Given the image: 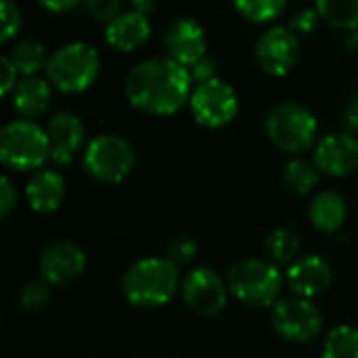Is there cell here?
Returning a JSON list of instances; mask_svg holds the SVG:
<instances>
[{
  "label": "cell",
  "mask_w": 358,
  "mask_h": 358,
  "mask_svg": "<svg viewBox=\"0 0 358 358\" xmlns=\"http://www.w3.org/2000/svg\"><path fill=\"white\" fill-rule=\"evenodd\" d=\"M124 92L128 103L143 113L172 115L189 103L193 78L189 67L172 57H151L128 71Z\"/></svg>",
  "instance_id": "cell-1"
},
{
  "label": "cell",
  "mask_w": 358,
  "mask_h": 358,
  "mask_svg": "<svg viewBox=\"0 0 358 358\" xmlns=\"http://www.w3.org/2000/svg\"><path fill=\"white\" fill-rule=\"evenodd\" d=\"M180 271L170 258H141L122 277V294L136 308H159L180 289Z\"/></svg>",
  "instance_id": "cell-2"
},
{
  "label": "cell",
  "mask_w": 358,
  "mask_h": 358,
  "mask_svg": "<svg viewBox=\"0 0 358 358\" xmlns=\"http://www.w3.org/2000/svg\"><path fill=\"white\" fill-rule=\"evenodd\" d=\"M101 71V59L92 44L88 42H69L59 46L46 63V80L52 88L76 94L88 90Z\"/></svg>",
  "instance_id": "cell-3"
},
{
  "label": "cell",
  "mask_w": 358,
  "mask_h": 358,
  "mask_svg": "<svg viewBox=\"0 0 358 358\" xmlns=\"http://www.w3.org/2000/svg\"><path fill=\"white\" fill-rule=\"evenodd\" d=\"M229 292L248 306L266 308L279 302L283 275L273 260L243 258L227 273Z\"/></svg>",
  "instance_id": "cell-4"
},
{
  "label": "cell",
  "mask_w": 358,
  "mask_h": 358,
  "mask_svg": "<svg viewBox=\"0 0 358 358\" xmlns=\"http://www.w3.org/2000/svg\"><path fill=\"white\" fill-rule=\"evenodd\" d=\"M0 159L6 168L19 172H36L50 159V143L46 128L34 120H13L0 130Z\"/></svg>",
  "instance_id": "cell-5"
},
{
  "label": "cell",
  "mask_w": 358,
  "mask_h": 358,
  "mask_svg": "<svg viewBox=\"0 0 358 358\" xmlns=\"http://www.w3.org/2000/svg\"><path fill=\"white\" fill-rule=\"evenodd\" d=\"M268 141L283 153L296 155L310 149L317 141V117L300 103L285 101L275 105L264 122Z\"/></svg>",
  "instance_id": "cell-6"
},
{
  "label": "cell",
  "mask_w": 358,
  "mask_h": 358,
  "mask_svg": "<svg viewBox=\"0 0 358 358\" xmlns=\"http://www.w3.org/2000/svg\"><path fill=\"white\" fill-rule=\"evenodd\" d=\"M134 147L117 134H99L84 149V170L103 185L124 182L134 170Z\"/></svg>",
  "instance_id": "cell-7"
},
{
  "label": "cell",
  "mask_w": 358,
  "mask_h": 358,
  "mask_svg": "<svg viewBox=\"0 0 358 358\" xmlns=\"http://www.w3.org/2000/svg\"><path fill=\"white\" fill-rule=\"evenodd\" d=\"M189 107L199 126L222 128L235 120L239 111V99L231 84L220 78H212L193 88Z\"/></svg>",
  "instance_id": "cell-8"
},
{
  "label": "cell",
  "mask_w": 358,
  "mask_h": 358,
  "mask_svg": "<svg viewBox=\"0 0 358 358\" xmlns=\"http://www.w3.org/2000/svg\"><path fill=\"white\" fill-rule=\"evenodd\" d=\"M273 329L292 344H308L323 329V315L308 298H285L273 306Z\"/></svg>",
  "instance_id": "cell-9"
},
{
  "label": "cell",
  "mask_w": 358,
  "mask_h": 358,
  "mask_svg": "<svg viewBox=\"0 0 358 358\" xmlns=\"http://www.w3.org/2000/svg\"><path fill=\"white\" fill-rule=\"evenodd\" d=\"M254 55L264 73L275 78L287 76L300 59L298 34L285 25H275L258 38Z\"/></svg>",
  "instance_id": "cell-10"
},
{
  "label": "cell",
  "mask_w": 358,
  "mask_h": 358,
  "mask_svg": "<svg viewBox=\"0 0 358 358\" xmlns=\"http://www.w3.org/2000/svg\"><path fill=\"white\" fill-rule=\"evenodd\" d=\"M180 294L185 304L193 313L201 317H214L224 310L231 292H229V283L216 271L201 266L185 277L180 285Z\"/></svg>",
  "instance_id": "cell-11"
},
{
  "label": "cell",
  "mask_w": 358,
  "mask_h": 358,
  "mask_svg": "<svg viewBox=\"0 0 358 358\" xmlns=\"http://www.w3.org/2000/svg\"><path fill=\"white\" fill-rule=\"evenodd\" d=\"M38 268L48 285H67L84 273L86 254L73 241H57L42 252Z\"/></svg>",
  "instance_id": "cell-12"
},
{
  "label": "cell",
  "mask_w": 358,
  "mask_h": 358,
  "mask_svg": "<svg viewBox=\"0 0 358 358\" xmlns=\"http://www.w3.org/2000/svg\"><path fill=\"white\" fill-rule=\"evenodd\" d=\"M315 164L323 174L348 176L358 170V138L352 132L325 134L315 145Z\"/></svg>",
  "instance_id": "cell-13"
},
{
  "label": "cell",
  "mask_w": 358,
  "mask_h": 358,
  "mask_svg": "<svg viewBox=\"0 0 358 358\" xmlns=\"http://www.w3.org/2000/svg\"><path fill=\"white\" fill-rule=\"evenodd\" d=\"M46 134L50 143V159L57 166L71 164L86 141V128L71 111L55 113L46 124Z\"/></svg>",
  "instance_id": "cell-14"
},
{
  "label": "cell",
  "mask_w": 358,
  "mask_h": 358,
  "mask_svg": "<svg viewBox=\"0 0 358 358\" xmlns=\"http://www.w3.org/2000/svg\"><path fill=\"white\" fill-rule=\"evenodd\" d=\"M164 44L168 50V57H172L174 61H178L187 67H191L195 61L206 57V48H208L203 27L191 17L174 19L166 27Z\"/></svg>",
  "instance_id": "cell-15"
},
{
  "label": "cell",
  "mask_w": 358,
  "mask_h": 358,
  "mask_svg": "<svg viewBox=\"0 0 358 358\" xmlns=\"http://www.w3.org/2000/svg\"><path fill=\"white\" fill-rule=\"evenodd\" d=\"M285 281L296 296L313 300L329 289L334 271L331 264L321 256H302L287 266Z\"/></svg>",
  "instance_id": "cell-16"
},
{
  "label": "cell",
  "mask_w": 358,
  "mask_h": 358,
  "mask_svg": "<svg viewBox=\"0 0 358 358\" xmlns=\"http://www.w3.org/2000/svg\"><path fill=\"white\" fill-rule=\"evenodd\" d=\"M151 36V23L147 15L128 10L120 13L115 19H111L105 25V40L113 50L120 52H132L141 48Z\"/></svg>",
  "instance_id": "cell-17"
},
{
  "label": "cell",
  "mask_w": 358,
  "mask_h": 358,
  "mask_svg": "<svg viewBox=\"0 0 358 358\" xmlns=\"http://www.w3.org/2000/svg\"><path fill=\"white\" fill-rule=\"evenodd\" d=\"M50 101H52V84L38 76H23L10 92L13 109L25 120L44 115L46 109L50 107Z\"/></svg>",
  "instance_id": "cell-18"
},
{
  "label": "cell",
  "mask_w": 358,
  "mask_h": 358,
  "mask_svg": "<svg viewBox=\"0 0 358 358\" xmlns=\"http://www.w3.org/2000/svg\"><path fill=\"white\" fill-rule=\"evenodd\" d=\"M27 203L38 214L57 212L65 199V178L57 170H36L25 187Z\"/></svg>",
  "instance_id": "cell-19"
},
{
  "label": "cell",
  "mask_w": 358,
  "mask_h": 358,
  "mask_svg": "<svg viewBox=\"0 0 358 358\" xmlns=\"http://www.w3.org/2000/svg\"><path fill=\"white\" fill-rule=\"evenodd\" d=\"M348 206L338 191H323L313 197L308 208V218L315 229L323 233H336L346 222Z\"/></svg>",
  "instance_id": "cell-20"
},
{
  "label": "cell",
  "mask_w": 358,
  "mask_h": 358,
  "mask_svg": "<svg viewBox=\"0 0 358 358\" xmlns=\"http://www.w3.org/2000/svg\"><path fill=\"white\" fill-rule=\"evenodd\" d=\"M321 178V170L315 164V159H304V157H294L285 164L283 168V185L296 193V195H306L310 193Z\"/></svg>",
  "instance_id": "cell-21"
},
{
  "label": "cell",
  "mask_w": 358,
  "mask_h": 358,
  "mask_svg": "<svg viewBox=\"0 0 358 358\" xmlns=\"http://www.w3.org/2000/svg\"><path fill=\"white\" fill-rule=\"evenodd\" d=\"M315 8L331 27L358 29V0H315Z\"/></svg>",
  "instance_id": "cell-22"
},
{
  "label": "cell",
  "mask_w": 358,
  "mask_h": 358,
  "mask_svg": "<svg viewBox=\"0 0 358 358\" xmlns=\"http://www.w3.org/2000/svg\"><path fill=\"white\" fill-rule=\"evenodd\" d=\"M8 59L23 76H36L40 69H46L48 63L46 48L36 40H19L17 44H13V48L8 50Z\"/></svg>",
  "instance_id": "cell-23"
},
{
  "label": "cell",
  "mask_w": 358,
  "mask_h": 358,
  "mask_svg": "<svg viewBox=\"0 0 358 358\" xmlns=\"http://www.w3.org/2000/svg\"><path fill=\"white\" fill-rule=\"evenodd\" d=\"M266 254L268 260H273L277 266H289L298 260L300 254V237L289 229H275L266 237Z\"/></svg>",
  "instance_id": "cell-24"
},
{
  "label": "cell",
  "mask_w": 358,
  "mask_h": 358,
  "mask_svg": "<svg viewBox=\"0 0 358 358\" xmlns=\"http://www.w3.org/2000/svg\"><path fill=\"white\" fill-rule=\"evenodd\" d=\"M323 358H358V329L352 325L334 327L323 344Z\"/></svg>",
  "instance_id": "cell-25"
},
{
  "label": "cell",
  "mask_w": 358,
  "mask_h": 358,
  "mask_svg": "<svg viewBox=\"0 0 358 358\" xmlns=\"http://www.w3.org/2000/svg\"><path fill=\"white\" fill-rule=\"evenodd\" d=\"M237 13L252 23L275 21L283 10L287 0H233Z\"/></svg>",
  "instance_id": "cell-26"
},
{
  "label": "cell",
  "mask_w": 358,
  "mask_h": 358,
  "mask_svg": "<svg viewBox=\"0 0 358 358\" xmlns=\"http://www.w3.org/2000/svg\"><path fill=\"white\" fill-rule=\"evenodd\" d=\"M50 300V292H48V283L42 281H29L23 289H21V306L27 313H38L42 310Z\"/></svg>",
  "instance_id": "cell-27"
},
{
  "label": "cell",
  "mask_w": 358,
  "mask_h": 358,
  "mask_svg": "<svg viewBox=\"0 0 358 358\" xmlns=\"http://www.w3.org/2000/svg\"><path fill=\"white\" fill-rule=\"evenodd\" d=\"M195 256H197V241L189 235L174 237L166 248V258H170L176 266L189 264Z\"/></svg>",
  "instance_id": "cell-28"
},
{
  "label": "cell",
  "mask_w": 358,
  "mask_h": 358,
  "mask_svg": "<svg viewBox=\"0 0 358 358\" xmlns=\"http://www.w3.org/2000/svg\"><path fill=\"white\" fill-rule=\"evenodd\" d=\"M0 15H2V34L0 42H8L17 36L21 27V10L13 0H0Z\"/></svg>",
  "instance_id": "cell-29"
},
{
  "label": "cell",
  "mask_w": 358,
  "mask_h": 358,
  "mask_svg": "<svg viewBox=\"0 0 358 358\" xmlns=\"http://www.w3.org/2000/svg\"><path fill=\"white\" fill-rule=\"evenodd\" d=\"M84 8L94 21L109 23L122 13V0H84Z\"/></svg>",
  "instance_id": "cell-30"
},
{
  "label": "cell",
  "mask_w": 358,
  "mask_h": 358,
  "mask_svg": "<svg viewBox=\"0 0 358 358\" xmlns=\"http://www.w3.org/2000/svg\"><path fill=\"white\" fill-rule=\"evenodd\" d=\"M319 19H321V15H319L317 8H304V10H300V13H296L292 17L287 27L294 29L296 34H313L317 23H319Z\"/></svg>",
  "instance_id": "cell-31"
},
{
  "label": "cell",
  "mask_w": 358,
  "mask_h": 358,
  "mask_svg": "<svg viewBox=\"0 0 358 358\" xmlns=\"http://www.w3.org/2000/svg\"><path fill=\"white\" fill-rule=\"evenodd\" d=\"M17 206V189L8 176L0 178V216H8Z\"/></svg>",
  "instance_id": "cell-32"
},
{
  "label": "cell",
  "mask_w": 358,
  "mask_h": 358,
  "mask_svg": "<svg viewBox=\"0 0 358 358\" xmlns=\"http://www.w3.org/2000/svg\"><path fill=\"white\" fill-rule=\"evenodd\" d=\"M189 71H191L193 82H195V84H201V82H208V80L216 78V63L206 55V57H201L199 61H195V63L189 67Z\"/></svg>",
  "instance_id": "cell-33"
},
{
  "label": "cell",
  "mask_w": 358,
  "mask_h": 358,
  "mask_svg": "<svg viewBox=\"0 0 358 358\" xmlns=\"http://www.w3.org/2000/svg\"><path fill=\"white\" fill-rule=\"evenodd\" d=\"M0 69H2V82H0V94L2 96H8L17 84V67L13 65V61L8 59V55H2L0 57Z\"/></svg>",
  "instance_id": "cell-34"
},
{
  "label": "cell",
  "mask_w": 358,
  "mask_h": 358,
  "mask_svg": "<svg viewBox=\"0 0 358 358\" xmlns=\"http://www.w3.org/2000/svg\"><path fill=\"white\" fill-rule=\"evenodd\" d=\"M38 4L48 13H69L76 6L84 4V0H38Z\"/></svg>",
  "instance_id": "cell-35"
},
{
  "label": "cell",
  "mask_w": 358,
  "mask_h": 358,
  "mask_svg": "<svg viewBox=\"0 0 358 358\" xmlns=\"http://www.w3.org/2000/svg\"><path fill=\"white\" fill-rule=\"evenodd\" d=\"M344 126L348 132L358 134V92L348 101L346 111H344Z\"/></svg>",
  "instance_id": "cell-36"
},
{
  "label": "cell",
  "mask_w": 358,
  "mask_h": 358,
  "mask_svg": "<svg viewBox=\"0 0 358 358\" xmlns=\"http://www.w3.org/2000/svg\"><path fill=\"white\" fill-rule=\"evenodd\" d=\"M130 6H132V10H136V13L149 15V13L155 10L157 0H130Z\"/></svg>",
  "instance_id": "cell-37"
},
{
  "label": "cell",
  "mask_w": 358,
  "mask_h": 358,
  "mask_svg": "<svg viewBox=\"0 0 358 358\" xmlns=\"http://www.w3.org/2000/svg\"><path fill=\"white\" fill-rule=\"evenodd\" d=\"M344 46H346L348 50H358V29H352V31H348V34H346V38H344Z\"/></svg>",
  "instance_id": "cell-38"
}]
</instances>
